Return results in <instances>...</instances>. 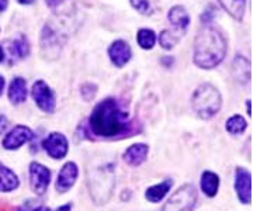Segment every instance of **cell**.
Returning <instances> with one entry per match:
<instances>
[{"label":"cell","mask_w":253,"mask_h":211,"mask_svg":"<svg viewBox=\"0 0 253 211\" xmlns=\"http://www.w3.org/2000/svg\"><path fill=\"white\" fill-rule=\"evenodd\" d=\"M51 182V170L41 164L33 162L30 165V186L37 196L45 194Z\"/></svg>","instance_id":"6"},{"label":"cell","mask_w":253,"mask_h":211,"mask_svg":"<svg viewBox=\"0 0 253 211\" xmlns=\"http://www.w3.org/2000/svg\"><path fill=\"white\" fill-rule=\"evenodd\" d=\"M3 89H4V79L0 76V94H1V92H3Z\"/></svg>","instance_id":"32"},{"label":"cell","mask_w":253,"mask_h":211,"mask_svg":"<svg viewBox=\"0 0 253 211\" xmlns=\"http://www.w3.org/2000/svg\"><path fill=\"white\" fill-rule=\"evenodd\" d=\"M109 56L113 64L118 66V68H121V66H124V65L129 62V59L132 56V52H131V48H129V45L126 44V41L117 40V41H114L110 45Z\"/></svg>","instance_id":"12"},{"label":"cell","mask_w":253,"mask_h":211,"mask_svg":"<svg viewBox=\"0 0 253 211\" xmlns=\"http://www.w3.org/2000/svg\"><path fill=\"white\" fill-rule=\"evenodd\" d=\"M222 106V97L211 83H204L196 89L191 97V107L200 119H212Z\"/></svg>","instance_id":"3"},{"label":"cell","mask_w":253,"mask_h":211,"mask_svg":"<svg viewBox=\"0 0 253 211\" xmlns=\"http://www.w3.org/2000/svg\"><path fill=\"white\" fill-rule=\"evenodd\" d=\"M18 183L20 182H18L17 174L3 164H0V192H13L18 187Z\"/></svg>","instance_id":"17"},{"label":"cell","mask_w":253,"mask_h":211,"mask_svg":"<svg viewBox=\"0 0 253 211\" xmlns=\"http://www.w3.org/2000/svg\"><path fill=\"white\" fill-rule=\"evenodd\" d=\"M218 189H219V177L214 172L206 170L201 174V190L204 194H207L208 197H214L217 196Z\"/></svg>","instance_id":"19"},{"label":"cell","mask_w":253,"mask_h":211,"mask_svg":"<svg viewBox=\"0 0 253 211\" xmlns=\"http://www.w3.org/2000/svg\"><path fill=\"white\" fill-rule=\"evenodd\" d=\"M41 45H42V51H46V49L49 48V52L54 49L55 54L59 55V44H58V41H56V36L52 33V30L49 27H45L44 28V31H42ZM49 52H48V55L46 56H49Z\"/></svg>","instance_id":"22"},{"label":"cell","mask_w":253,"mask_h":211,"mask_svg":"<svg viewBox=\"0 0 253 211\" xmlns=\"http://www.w3.org/2000/svg\"><path fill=\"white\" fill-rule=\"evenodd\" d=\"M218 3L232 19L238 20V21L244 19L246 0H218Z\"/></svg>","instance_id":"18"},{"label":"cell","mask_w":253,"mask_h":211,"mask_svg":"<svg viewBox=\"0 0 253 211\" xmlns=\"http://www.w3.org/2000/svg\"><path fill=\"white\" fill-rule=\"evenodd\" d=\"M89 128L93 135L100 138H116L126 134L129 128L128 111L118 100L109 97L100 101L93 109L89 119Z\"/></svg>","instance_id":"1"},{"label":"cell","mask_w":253,"mask_h":211,"mask_svg":"<svg viewBox=\"0 0 253 211\" xmlns=\"http://www.w3.org/2000/svg\"><path fill=\"white\" fill-rule=\"evenodd\" d=\"M42 147L54 159H62L68 154V139L61 132H52L44 139Z\"/></svg>","instance_id":"8"},{"label":"cell","mask_w":253,"mask_h":211,"mask_svg":"<svg viewBox=\"0 0 253 211\" xmlns=\"http://www.w3.org/2000/svg\"><path fill=\"white\" fill-rule=\"evenodd\" d=\"M148 154H149V147L146 144H134L124 152L123 159L128 165L139 166L146 161Z\"/></svg>","instance_id":"13"},{"label":"cell","mask_w":253,"mask_h":211,"mask_svg":"<svg viewBox=\"0 0 253 211\" xmlns=\"http://www.w3.org/2000/svg\"><path fill=\"white\" fill-rule=\"evenodd\" d=\"M79 174V169L76 164L68 162L62 166L61 172L58 174V180H56V190L59 193L68 192L72 187Z\"/></svg>","instance_id":"11"},{"label":"cell","mask_w":253,"mask_h":211,"mask_svg":"<svg viewBox=\"0 0 253 211\" xmlns=\"http://www.w3.org/2000/svg\"><path fill=\"white\" fill-rule=\"evenodd\" d=\"M180 40L179 34H174L170 30H163L159 36V44L165 49H172L173 46L176 45Z\"/></svg>","instance_id":"25"},{"label":"cell","mask_w":253,"mask_h":211,"mask_svg":"<svg viewBox=\"0 0 253 211\" xmlns=\"http://www.w3.org/2000/svg\"><path fill=\"white\" fill-rule=\"evenodd\" d=\"M33 137H34V134L28 127H26V126H16L3 139V148L9 149V151L17 149L21 145H24L26 142H28L30 139H33Z\"/></svg>","instance_id":"10"},{"label":"cell","mask_w":253,"mask_h":211,"mask_svg":"<svg viewBox=\"0 0 253 211\" xmlns=\"http://www.w3.org/2000/svg\"><path fill=\"white\" fill-rule=\"evenodd\" d=\"M7 3H9V0H0V11L6 10V7H7Z\"/></svg>","instance_id":"30"},{"label":"cell","mask_w":253,"mask_h":211,"mask_svg":"<svg viewBox=\"0 0 253 211\" xmlns=\"http://www.w3.org/2000/svg\"><path fill=\"white\" fill-rule=\"evenodd\" d=\"M31 94H33V99L36 100L37 106L41 110L45 111V113H54L55 106H56L55 94L44 81H37L33 84Z\"/></svg>","instance_id":"7"},{"label":"cell","mask_w":253,"mask_h":211,"mask_svg":"<svg viewBox=\"0 0 253 211\" xmlns=\"http://www.w3.org/2000/svg\"><path fill=\"white\" fill-rule=\"evenodd\" d=\"M168 19L172 23L174 27L180 31L187 30L190 26V16L187 13V10L181 6H174L172 9L169 10V14H168Z\"/></svg>","instance_id":"16"},{"label":"cell","mask_w":253,"mask_h":211,"mask_svg":"<svg viewBox=\"0 0 253 211\" xmlns=\"http://www.w3.org/2000/svg\"><path fill=\"white\" fill-rule=\"evenodd\" d=\"M6 126H7V120L4 119L3 116H0V132H3L6 129Z\"/></svg>","instance_id":"29"},{"label":"cell","mask_w":253,"mask_h":211,"mask_svg":"<svg viewBox=\"0 0 253 211\" xmlns=\"http://www.w3.org/2000/svg\"><path fill=\"white\" fill-rule=\"evenodd\" d=\"M235 190L238 193V199L244 204L252 202V176L244 168L236 169Z\"/></svg>","instance_id":"9"},{"label":"cell","mask_w":253,"mask_h":211,"mask_svg":"<svg viewBox=\"0 0 253 211\" xmlns=\"http://www.w3.org/2000/svg\"><path fill=\"white\" fill-rule=\"evenodd\" d=\"M197 202V190L193 184H184L177 189L168 203L162 207V210H193Z\"/></svg>","instance_id":"5"},{"label":"cell","mask_w":253,"mask_h":211,"mask_svg":"<svg viewBox=\"0 0 253 211\" xmlns=\"http://www.w3.org/2000/svg\"><path fill=\"white\" fill-rule=\"evenodd\" d=\"M3 59H4V52H3V49L0 48V62H1Z\"/></svg>","instance_id":"34"},{"label":"cell","mask_w":253,"mask_h":211,"mask_svg":"<svg viewBox=\"0 0 253 211\" xmlns=\"http://www.w3.org/2000/svg\"><path fill=\"white\" fill-rule=\"evenodd\" d=\"M46 1V4L49 6V7H56V6H59L61 3H63V0H45Z\"/></svg>","instance_id":"28"},{"label":"cell","mask_w":253,"mask_h":211,"mask_svg":"<svg viewBox=\"0 0 253 211\" xmlns=\"http://www.w3.org/2000/svg\"><path fill=\"white\" fill-rule=\"evenodd\" d=\"M138 44L142 49H152L156 42V34H155L152 30H148V28H142L138 31Z\"/></svg>","instance_id":"23"},{"label":"cell","mask_w":253,"mask_h":211,"mask_svg":"<svg viewBox=\"0 0 253 211\" xmlns=\"http://www.w3.org/2000/svg\"><path fill=\"white\" fill-rule=\"evenodd\" d=\"M232 75L238 83H246L251 81V62L245 56H236L232 64Z\"/></svg>","instance_id":"14"},{"label":"cell","mask_w":253,"mask_h":211,"mask_svg":"<svg viewBox=\"0 0 253 211\" xmlns=\"http://www.w3.org/2000/svg\"><path fill=\"white\" fill-rule=\"evenodd\" d=\"M10 52L11 55L16 56L18 59H23L30 54V44H28L27 38L26 37H18L16 38L11 44H10Z\"/></svg>","instance_id":"21"},{"label":"cell","mask_w":253,"mask_h":211,"mask_svg":"<svg viewBox=\"0 0 253 211\" xmlns=\"http://www.w3.org/2000/svg\"><path fill=\"white\" fill-rule=\"evenodd\" d=\"M132 7L138 10L141 14H149L152 11V6L149 0H129Z\"/></svg>","instance_id":"26"},{"label":"cell","mask_w":253,"mask_h":211,"mask_svg":"<svg viewBox=\"0 0 253 211\" xmlns=\"http://www.w3.org/2000/svg\"><path fill=\"white\" fill-rule=\"evenodd\" d=\"M116 177L113 165H104L89 173V190L91 199L97 206L109 202L114 189Z\"/></svg>","instance_id":"4"},{"label":"cell","mask_w":253,"mask_h":211,"mask_svg":"<svg viewBox=\"0 0 253 211\" xmlns=\"http://www.w3.org/2000/svg\"><path fill=\"white\" fill-rule=\"evenodd\" d=\"M96 86L94 84H91V83H86L83 87H82V97L84 99V100H91L93 97H94V94H96Z\"/></svg>","instance_id":"27"},{"label":"cell","mask_w":253,"mask_h":211,"mask_svg":"<svg viewBox=\"0 0 253 211\" xmlns=\"http://www.w3.org/2000/svg\"><path fill=\"white\" fill-rule=\"evenodd\" d=\"M9 99L13 104H21L27 99V83L23 78H16L10 83Z\"/></svg>","instance_id":"15"},{"label":"cell","mask_w":253,"mask_h":211,"mask_svg":"<svg viewBox=\"0 0 253 211\" xmlns=\"http://www.w3.org/2000/svg\"><path fill=\"white\" fill-rule=\"evenodd\" d=\"M21 4H31V3H34V0H18Z\"/></svg>","instance_id":"33"},{"label":"cell","mask_w":253,"mask_h":211,"mask_svg":"<svg viewBox=\"0 0 253 211\" xmlns=\"http://www.w3.org/2000/svg\"><path fill=\"white\" fill-rule=\"evenodd\" d=\"M224 34L210 24L201 28L194 41V64L201 69H212L224 61L226 54Z\"/></svg>","instance_id":"2"},{"label":"cell","mask_w":253,"mask_h":211,"mask_svg":"<svg viewBox=\"0 0 253 211\" xmlns=\"http://www.w3.org/2000/svg\"><path fill=\"white\" fill-rule=\"evenodd\" d=\"M248 128V123L242 116H232L226 121V131L231 134H242Z\"/></svg>","instance_id":"24"},{"label":"cell","mask_w":253,"mask_h":211,"mask_svg":"<svg viewBox=\"0 0 253 211\" xmlns=\"http://www.w3.org/2000/svg\"><path fill=\"white\" fill-rule=\"evenodd\" d=\"M246 104H248V114H249V116H252V106H251V104H252V101L248 100L246 101Z\"/></svg>","instance_id":"31"},{"label":"cell","mask_w":253,"mask_h":211,"mask_svg":"<svg viewBox=\"0 0 253 211\" xmlns=\"http://www.w3.org/2000/svg\"><path fill=\"white\" fill-rule=\"evenodd\" d=\"M172 180H166V182H163V183L155 184L152 187H149V189L146 190V194H145L146 200H149V202L152 203L161 202L163 197L169 193V190L172 189Z\"/></svg>","instance_id":"20"}]
</instances>
